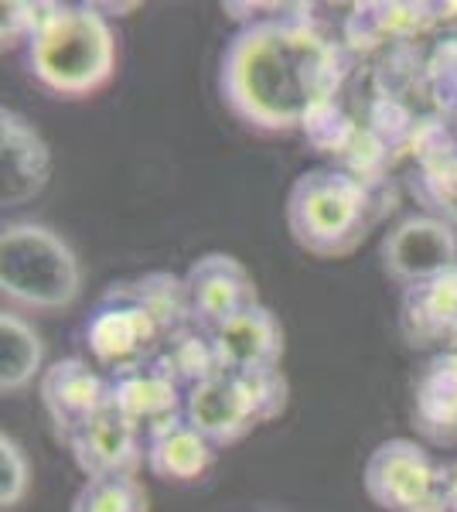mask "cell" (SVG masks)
<instances>
[{
    "label": "cell",
    "instance_id": "cell-1",
    "mask_svg": "<svg viewBox=\"0 0 457 512\" xmlns=\"http://www.w3.org/2000/svg\"><path fill=\"white\" fill-rule=\"evenodd\" d=\"M345 79L342 48L311 18L249 21L222 55V99L246 127L263 134L304 130Z\"/></svg>",
    "mask_w": 457,
    "mask_h": 512
},
{
    "label": "cell",
    "instance_id": "cell-2",
    "mask_svg": "<svg viewBox=\"0 0 457 512\" xmlns=\"http://www.w3.org/2000/svg\"><path fill=\"white\" fill-rule=\"evenodd\" d=\"M185 328H191L185 277L154 270L106 287L82 325V338L93 366L120 376L154 362Z\"/></svg>",
    "mask_w": 457,
    "mask_h": 512
},
{
    "label": "cell",
    "instance_id": "cell-3",
    "mask_svg": "<svg viewBox=\"0 0 457 512\" xmlns=\"http://www.w3.org/2000/svg\"><path fill=\"white\" fill-rule=\"evenodd\" d=\"M393 209L382 178H362L348 168H311L287 192V229L304 253L342 260L369 239Z\"/></svg>",
    "mask_w": 457,
    "mask_h": 512
},
{
    "label": "cell",
    "instance_id": "cell-4",
    "mask_svg": "<svg viewBox=\"0 0 457 512\" xmlns=\"http://www.w3.org/2000/svg\"><path fill=\"white\" fill-rule=\"evenodd\" d=\"M24 48L38 86L65 99L93 96L116 72L113 28L89 4H48L35 38Z\"/></svg>",
    "mask_w": 457,
    "mask_h": 512
},
{
    "label": "cell",
    "instance_id": "cell-5",
    "mask_svg": "<svg viewBox=\"0 0 457 512\" xmlns=\"http://www.w3.org/2000/svg\"><path fill=\"white\" fill-rule=\"evenodd\" d=\"M0 291L24 311H65L82 294L79 256L41 222H7L0 236Z\"/></svg>",
    "mask_w": 457,
    "mask_h": 512
},
{
    "label": "cell",
    "instance_id": "cell-6",
    "mask_svg": "<svg viewBox=\"0 0 457 512\" xmlns=\"http://www.w3.org/2000/svg\"><path fill=\"white\" fill-rule=\"evenodd\" d=\"M287 396L290 390L280 369H260V373L215 369L209 379L188 390L185 420L202 437H209L215 448H229L284 414Z\"/></svg>",
    "mask_w": 457,
    "mask_h": 512
},
{
    "label": "cell",
    "instance_id": "cell-7",
    "mask_svg": "<svg viewBox=\"0 0 457 512\" xmlns=\"http://www.w3.org/2000/svg\"><path fill=\"white\" fill-rule=\"evenodd\" d=\"M362 485L382 512H447V461H437L410 437L372 448Z\"/></svg>",
    "mask_w": 457,
    "mask_h": 512
},
{
    "label": "cell",
    "instance_id": "cell-8",
    "mask_svg": "<svg viewBox=\"0 0 457 512\" xmlns=\"http://www.w3.org/2000/svg\"><path fill=\"white\" fill-rule=\"evenodd\" d=\"M191 325L202 332H215L226 321L246 315L260 304L253 274L229 253H205L198 256L185 274Z\"/></svg>",
    "mask_w": 457,
    "mask_h": 512
},
{
    "label": "cell",
    "instance_id": "cell-9",
    "mask_svg": "<svg viewBox=\"0 0 457 512\" xmlns=\"http://www.w3.org/2000/svg\"><path fill=\"white\" fill-rule=\"evenodd\" d=\"M41 407L58 441L69 444L93 417L110 407V376L86 359H58L41 373Z\"/></svg>",
    "mask_w": 457,
    "mask_h": 512
},
{
    "label": "cell",
    "instance_id": "cell-10",
    "mask_svg": "<svg viewBox=\"0 0 457 512\" xmlns=\"http://www.w3.org/2000/svg\"><path fill=\"white\" fill-rule=\"evenodd\" d=\"M382 267L403 287L434 280L457 267V236L444 219L410 216L382 243Z\"/></svg>",
    "mask_w": 457,
    "mask_h": 512
},
{
    "label": "cell",
    "instance_id": "cell-11",
    "mask_svg": "<svg viewBox=\"0 0 457 512\" xmlns=\"http://www.w3.org/2000/svg\"><path fill=\"white\" fill-rule=\"evenodd\" d=\"M0 202L4 209H21L38 198L52 178V151L38 127L18 110H0Z\"/></svg>",
    "mask_w": 457,
    "mask_h": 512
},
{
    "label": "cell",
    "instance_id": "cell-12",
    "mask_svg": "<svg viewBox=\"0 0 457 512\" xmlns=\"http://www.w3.org/2000/svg\"><path fill=\"white\" fill-rule=\"evenodd\" d=\"M69 451L86 478L137 475L144 468V431L106 407L72 437Z\"/></svg>",
    "mask_w": 457,
    "mask_h": 512
},
{
    "label": "cell",
    "instance_id": "cell-13",
    "mask_svg": "<svg viewBox=\"0 0 457 512\" xmlns=\"http://www.w3.org/2000/svg\"><path fill=\"white\" fill-rule=\"evenodd\" d=\"M400 328L413 349H437V355L457 352V267L406 287Z\"/></svg>",
    "mask_w": 457,
    "mask_h": 512
},
{
    "label": "cell",
    "instance_id": "cell-14",
    "mask_svg": "<svg viewBox=\"0 0 457 512\" xmlns=\"http://www.w3.org/2000/svg\"><path fill=\"white\" fill-rule=\"evenodd\" d=\"M185 386L161 362H147L130 373L110 376V407L140 431H154L164 420L185 414Z\"/></svg>",
    "mask_w": 457,
    "mask_h": 512
},
{
    "label": "cell",
    "instance_id": "cell-15",
    "mask_svg": "<svg viewBox=\"0 0 457 512\" xmlns=\"http://www.w3.org/2000/svg\"><path fill=\"white\" fill-rule=\"evenodd\" d=\"M209 338L222 369L260 373V369H280L284 359V325L267 304H256L246 315L226 321L209 332Z\"/></svg>",
    "mask_w": 457,
    "mask_h": 512
},
{
    "label": "cell",
    "instance_id": "cell-16",
    "mask_svg": "<svg viewBox=\"0 0 457 512\" xmlns=\"http://www.w3.org/2000/svg\"><path fill=\"white\" fill-rule=\"evenodd\" d=\"M215 444L188 424L185 414L144 434V465L164 482H195L215 465Z\"/></svg>",
    "mask_w": 457,
    "mask_h": 512
},
{
    "label": "cell",
    "instance_id": "cell-17",
    "mask_svg": "<svg viewBox=\"0 0 457 512\" xmlns=\"http://www.w3.org/2000/svg\"><path fill=\"white\" fill-rule=\"evenodd\" d=\"M420 431L434 441L457 437V352L437 355L417 383V407H413Z\"/></svg>",
    "mask_w": 457,
    "mask_h": 512
},
{
    "label": "cell",
    "instance_id": "cell-18",
    "mask_svg": "<svg viewBox=\"0 0 457 512\" xmlns=\"http://www.w3.org/2000/svg\"><path fill=\"white\" fill-rule=\"evenodd\" d=\"M41 362H45V342L35 325L18 311L4 308L0 315V390L4 396L21 393L38 373H45Z\"/></svg>",
    "mask_w": 457,
    "mask_h": 512
},
{
    "label": "cell",
    "instance_id": "cell-19",
    "mask_svg": "<svg viewBox=\"0 0 457 512\" xmlns=\"http://www.w3.org/2000/svg\"><path fill=\"white\" fill-rule=\"evenodd\" d=\"M157 362H161L168 373L178 379L181 386H185V393L191 386H198L202 379H209L219 366V355L212 349V338L209 332H202V328H185L181 335H174L168 345H164V352L157 355Z\"/></svg>",
    "mask_w": 457,
    "mask_h": 512
},
{
    "label": "cell",
    "instance_id": "cell-20",
    "mask_svg": "<svg viewBox=\"0 0 457 512\" xmlns=\"http://www.w3.org/2000/svg\"><path fill=\"white\" fill-rule=\"evenodd\" d=\"M69 512H151V495L137 475L86 478Z\"/></svg>",
    "mask_w": 457,
    "mask_h": 512
},
{
    "label": "cell",
    "instance_id": "cell-21",
    "mask_svg": "<svg viewBox=\"0 0 457 512\" xmlns=\"http://www.w3.org/2000/svg\"><path fill=\"white\" fill-rule=\"evenodd\" d=\"M304 134L318 154H338V158H345L355 147L362 130L355 127V120L331 99V103H324L321 110L311 113V120L304 123Z\"/></svg>",
    "mask_w": 457,
    "mask_h": 512
},
{
    "label": "cell",
    "instance_id": "cell-22",
    "mask_svg": "<svg viewBox=\"0 0 457 512\" xmlns=\"http://www.w3.org/2000/svg\"><path fill=\"white\" fill-rule=\"evenodd\" d=\"M31 489V461L11 434H0V506L18 509Z\"/></svg>",
    "mask_w": 457,
    "mask_h": 512
},
{
    "label": "cell",
    "instance_id": "cell-23",
    "mask_svg": "<svg viewBox=\"0 0 457 512\" xmlns=\"http://www.w3.org/2000/svg\"><path fill=\"white\" fill-rule=\"evenodd\" d=\"M427 69H430L427 76H430V89H434V99L444 110L457 113V45H440Z\"/></svg>",
    "mask_w": 457,
    "mask_h": 512
},
{
    "label": "cell",
    "instance_id": "cell-24",
    "mask_svg": "<svg viewBox=\"0 0 457 512\" xmlns=\"http://www.w3.org/2000/svg\"><path fill=\"white\" fill-rule=\"evenodd\" d=\"M48 4H4V48L28 45L35 38L41 18H45Z\"/></svg>",
    "mask_w": 457,
    "mask_h": 512
},
{
    "label": "cell",
    "instance_id": "cell-25",
    "mask_svg": "<svg viewBox=\"0 0 457 512\" xmlns=\"http://www.w3.org/2000/svg\"><path fill=\"white\" fill-rule=\"evenodd\" d=\"M447 512H457V461H447Z\"/></svg>",
    "mask_w": 457,
    "mask_h": 512
}]
</instances>
